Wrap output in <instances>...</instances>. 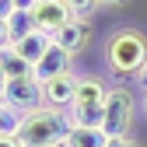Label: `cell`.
<instances>
[{
  "instance_id": "ffe728a7",
  "label": "cell",
  "mask_w": 147,
  "mask_h": 147,
  "mask_svg": "<svg viewBox=\"0 0 147 147\" xmlns=\"http://www.w3.org/2000/svg\"><path fill=\"white\" fill-rule=\"evenodd\" d=\"M14 14V0H0V18H11Z\"/></svg>"
},
{
  "instance_id": "8fae6325",
  "label": "cell",
  "mask_w": 147,
  "mask_h": 147,
  "mask_svg": "<svg viewBox=\"0 0 147 147\" xmlns=\"http://www.w3.org/2000/svg\"><path fill=\"white\" fill-rule=\"evenodd\" d=\"M67 119H70V126H81V130H102L105 105H102V109H91V105H70V109H67Z\"/></svg>"
},
{
  "instance_id": "cb8c5ba5",
  "label": "cell",
  "mask_w": 147,
  "mask_h": 147,
  "mask_svg": "<svg viewBox=\"0 0 147 147\" xmlns=\"http://www.w3.org/2000/svg\"><path fill=\"white\" fill-rule=\"evenodd\" d=\"M0 95H4V74H0Z\"/></svg>"
},
{
  "instance_id": "8992f818",
  "label": "cell",
  "mask_w": 147,
  "mask_h": 147,
  "mask_svg": "<svg viewBox=\"0 0 147 147\" xmlns=\"http://www.w3.org/2000/svg\"><path fill=\"white\" fill-rule=\"evenodd\" d=\"M91 35H95V28H91V18H74V21H67L60 32H56V46H63L70 56H77V53H84L91 46Z\"/></svg>"
},
{
  "instance_id": "9c48e42d",
  "label": "cell",
  "mask_w": 147,
  "mask_h": 147,
  "mask_svg": "<svg viewBox=\"0 0 147 147\" xmlns=\"http://www.w3.org/2000/svg\"><path fill=\"white\" fill-rule=\"evenodd\" d=\"M63 70H70V53H67L63 46H56V42H53V46L46 49V56L32 67V77L49 81V77H56V74H63Z\"/></svg>"
},
{
  "instance_id": "4fadbf2b",
  "label": "cell",
  "mask_w": 147,
  "mask_h": 147,
  "mask_svg": "<svg viewBox=\"0 0 147 147\" xmlns=\"http://www.w3.org/2000/svg\"><path fill=\"white\" fill-rule=\"evenodd\" d=\"M63 144L67 147H105L109 133L105 130H81V126H70V133H67Z\"/></svg>"
},
{
  "instance_id": "3957f363",
  "label": "cell",
  "mask_w": 147,
  "mask_h": 147,
  "mask_svg": "<svg viewBox=\"0 0 147 147\" xmlns=\"http://www.w3.org/2000/svg\"><path fill=\"white\" fill-rule=\"evenodd\" d=\"M133 116H137V98L126 84H112L105 95V119L102 130L109 137H126L133 130Z\"/></svg>"
},
{
  "instance_id": "277c9868",
  "label": "cell",
  "mask_w": 147,
  "mask_h": 147,
  "mask_svg": "<svg viewBox=\"0 0 147 147\" xmlns=\"http://www.w3.org/2000/svg\"><path fill=\"white\" fill-rule=\"evenodd\" d=\"M0 102L11 105L14 112L28 116L32 109H42L46 98H42V81L39 77H4V95Z\"/></svg>"
},
{
  "instance_id": "7c38bea8",
  "label": "cell",
  "mask_w": 147,
  "mask_h": 147,
  "mask_svg": "<svg viewBox=\"0 0 147 147\" xmlns=\"http://www.w3.org/2000/svg\"><path fill=\"white\" fill-rule=\"evenodd\" d=\"M0 74L4 77H32V63H25L18 56L14 46H4L0 49Z\"/></svg>"
},
{
  "instance_id": "52a82bcc",
  "label": "cell",
  "mask_w": 147,
  "mask_h": 147,
  "mask_svg": "<svg viewBox=\"0 0 147 147\" xmlns=\"http://www.w3.org/2000/svg\"><path fill=\"white\" fill-rule=\"evenodd\" d=\"M74 91H77V74L74 70H63V74H56V77H49V81H42V98H46V105H53V109H70V102H74Z\"/></svg>"
},
{
  "instance_id": "603a6c76",
  "label": "cell",
  "mask_w": 147,
  "mask_h": 147,
  "mask_svg": "<svg viewBox=\"0 0 147 147\" xmlns=\"http://www.w3.org/2000/svg\"><path fill=\"white\" fill-rule=\"evenodd\" d=\"M137 81H140V84H144V91H147V63H144V70L137 74Z\"/></svg>"
},
{
  "instance_id": "e0dca14e",
  "label": "cell",
  "mask_w": 147,
  "mask_h": 147,
  "mask_svg": "<svg viewBox=\"0 0 147 147\" xmlns=\"http://www.w3.org/2000/svg\"><path fill=\"white\" fill-rule=\"evenodd\" d=\"M105 147H144L137 137H130V133H126V137H109V144Z\"/></svg>"
},
{
  "instance_id": "d6986e66",
  "label": "cell",
  "mask_w": 147,
  "mask_h": 147,
  "mask_svg": "<svg viewBox=\"0 0 147 147\" xmlns=\"http://www.w3.org/2000/svg\"><path fill=\"white\" fill-rule=\"evenodd\" d=\"M11 46V35H7V18H0V49Z\"/></svg>"
},
{
  "instance_id": "484cf974",
  "label": "cell",
  "mask_w": 147,
  "mask_h": 147,
  "mask_svg": "<svg viewBox=\"0 0 147 147\" xmlns=\"http://www.w3.org/2000/svg\"><path fill=\"white\" fill-rule=\"evenodd\" d=\"M144 109H147V91H144Z\"/></svg>"
},
{
  "instance_id": "7a4b0ae2",
  "label": "cell",
  "mask_w": 147,
  "mask_h": 147,
  "mask_svg": "<svg viewBox=\"0 0 147 147\" xmlns=\"http://www.w3.org/2000/svg\"><path fill=\"white\" fill-rule=\"evenodd\" d=\"M70 133V119L63 109H53V105H42V109H32L28 116H21V137L25 147H46V144H63Z\"/></svg>"
},
{
  "instance_id": "30bf717a",
  "label": "cell",
  "mask_w": 147,
  "mask_h": 147,
  "mask_svg": "<svg viewBox=\"0 0 147 147\" xmlns=\"http://www.w3.org/2000/svg\"><path fill=\"white\" fill-rule=\"evenodd\" d=\"M53 46V39H49V35H42V32H32V35H25V39L21 42H18L14 49H18V56H21L25 63H39L42 56H46V49Z\"/></svg>"
},
{
  "instance_id": "44dd1931",
  "label": "cell",
  "mask_w": 147,
  "mask_h": 147,
  "mask_svg": "<svg viewBox=\"0 0 147 147\" xmlns=\"http://www.w3.org/2000/svg\"><path fill=\"white\" fill-rule=\"evenodd\" d=\"M39 0H14V11H32Z\"/></svg>"
},
{
  "instance_id": "7402d4cb",
  "label": "cell",
  "mask_w": 147,
  "mask_h": 147,
  "mask_svg": "<svg viewBox=\"0 0 147 147\" xmlns=\"http://www.w3.org/2000/svg\"><path fill=\"white\" fill-rule=\"evenodd\" d=\"M126 0H98V7H123Z\"/></svg>"
},
{
  "instance_id": "6da1fadb",
  "label": "cell",
  "mask_w": 147,
  "mask_h": 147,
  "mask_svg": "<svg viewBox=\"0 0 147 147\" xmlns=\"http://www.w3.org/2000/svg\"><path fill=\"white\" fill-rule=\"evenodd\" d=\"M102 56H105V67L109 74L116 77H137L147 63V35L133 25H123V28H112L109 39L102 46Z\"/></svg>"
},
{
  "instance_id": "ba28073f",
  "label": "cell",
  "mask_w": 147,
  "mask_h": 147,
  "mask_svg": "<svg viewBox=\"0 0 147 147\" xmlns=\"http://www.w3.org/2000/svg\"><path fill=\"white\" fill-rule=\"evenodd\" d=\"M109 95V84L98 77V74H84L77 77V91H74V102L70 105H91V109H102Z\"/></svg>"
},
{
  "instance_id": "ac0fdd59",
  "label": "cell",
  "mask_w": 147,
  "mask_h": 147,
  "mask_svg": "<svg viewBox=\"0 0 147 147\" xmlns=\"http://www.w3.org/2000/svg\"><path fill=\"white\" fill-rule=\"evenodd\" d=\"M0 147H25L21 137H11V133H0Z\"/></svg>"
},
{
  "instance_id": "5bb4252c",
  "label": "cell",
  "mask_w": 147,
  "mask_h": 147,
  "mask_svg": "<svg viewBox=\"0 0 147 147\" xmlns=\"http://www.w3.org/2000/svg\"><path fill=\"white\" fill-rule=\"evenodd\" d=\"M32 32H39L35 28V21H32V11H14L11 18H7V35H11V46H18L25 39V35H32Z\"/></svg>"
},
{
  "instance_id": "2e32d148",
  "label": "cell",
  "mask_w": 147,
  "mask_h": 147,
  "mask_svg": "<svg viewBox=\"0 0 147 147\" xmlns=\"http://www.w3.org/2000/svg\"><path fill=\"white\" fill-rule=\"evenodd\" d=\"M63 4L74 11V18H88L91 11H95L98 7V0H63Z\"/></svg>"
},
{
  "instance_id": "9a60e30c",
  "label": "cell",
  "mask_w": 147,
  "mask_h": 147,
  "mask_svg": "<svg viewBox=\"0 0 147 147\" xmlns=\"http://www.w3.org/2000/svg\"><path fill=\"white\" fill-rule=\"evenodd\" d=\"M0 133H11V137L21 133V112H14L4 102H0Z\"/></svg>"
},
{
  "instance_id": "5b68a950",
  "label": "cell",
  "mask_w": 147,
  "mask_h": 147,
  "mask_svg": "<svg viewBox=\"0 0 147 147\" xmlns=\"http://www.w3.org/2000/svg\"><path fill=\"white\" fill-rule=\"evenodd\" d=\"M32 21H35V28H39L42 35L56 39V32L67 21H74V11L63 4V0H39V4L32 7Z\"/></svg>"
},
{
  "instance_id": "d4e9b609",
  "label": "cell",
  "mask_w": 147,
  "mask_h": 147,
  "mask_svg": "<svg viewBox=\"0 0 147 147\" xmlns=\"http://www.w3.org/2000/svg\"><path fill=\"white\" fill-rule=\"evenodd\" d=\"M46 147H67V144H46Z\"/></svg>"
}]
</instances>
